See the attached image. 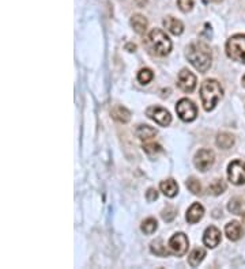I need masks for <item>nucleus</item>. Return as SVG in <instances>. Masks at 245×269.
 Returning a JSON list of instances; mask_svg holds the SVG:
<instances>
[{
	"instance_id": "nucleus-1",
	"label": "nucleus",
	"mask_w": 245,
	"mask_h": 269,
	"mask_svg": "<svg viewBox=\"0 0 245 269\" xmlns=\"http://www.w3.org/2000/svg\"><path fill=\"white\" fill-rule=\"evenodd\" d=\"M187 59L199 72H206L211 67L213 53L206 42L196 41L187 48Z\"/></svg>"
},
{
	"instance_id": "nucleus-2",
	"label": "nucleus",
	"mask_w": 245,
	"mask_h": 269,
	"mask_svg": "<svg viewBox=\"0 0 245 269\" xmlns=\"http://www.w3.org/2000/svg\"><path fill=\"white\" fill-rule=\"evenodd\" d=\"M224 97V88L221 83L215 79H207L202 83L200 87V99L206 112H211L218 105L219 99Z\"/></svg>"
},
{
	"instance_id": "nucleus-3",
	"label": "nucleus",
	"mask_w": 245,
	"mask_h": 269,
	"mask_svg": "<svg viewBox=\"0 0 245 269\" xmlns=\"http://www.w3.org/2000/svg\"><path fill=\"white\" fill-rule=\"evenodd\" d=\"M149 44L157 56H166L172 51V41L161 29H153L149 33Z\"/></svg>"
},
{
	"instance_id": "nucleus-4",
	"label": "nucleus",
	"mask_w": 245,
	"mask_h": 269,
	"mask_svg": "<svg viewBox=\"0 0 245 269\" xmlns=\"http://www.w3.org/2000/svg\"><path fill=\"white\" fill-rule=\"evenodd\" d=\"M226 55L235 62L245 63V34H236L226 42Z\"/></svg>"
},
{
	"instance_id": "nucleus-5",
	"label": "nucleus",
	"mask_w": 245,
	"mask_h": 269,
	"mask_svg": "<svg viewBox=\"0 0 245 269\" xmlns=\"http://www.w3.org/2000/svg\"><path fill=\"white\" fill-rule=\"evenodd\" d=\"M176 112H177L178 117L185 121V123H191L196 119L198 116V108L193 104L191 99L183 98L180 99L176 105Z\"/></svg>"
},
{
	"instance_id": "nucleus-6",
	"label": "nucleus",
	"mask_w": 245,
	"mask_h": 269,
	"mask_svg": "<svg viewBox=\"0 0 245 269\" xmlns=\"http://www.w3.org/2000/svg\"><path fill=\"white\" fill-rule=\"evenodd\" d=\"M228 178L235 185L245 184V162L236 159L228 166Z\"/></svg>"
},
{
	"instance_id": "nucleus-7",
	"label": "nucleus",
	"mask_w": 245,
	"mask_h": 269,
	"mask_svg": "<svg viewBox=\"0 0 245 269\" xmlns=\"http://www.w3.org/2000/svg\"><path fill=\"white\" fill-rule=\"evenodd\" d=\"M215 162V154L213 150H209V148H202L196 152L195 155V159H193V163L196 166V169H199L200 171H207L214 165Z\"/></svg>"
},
{
	"instance_id": "nucleus-8",
	"label": "nucleus",
	"mask_w": 245,
	"mask_h": 269,
	"mask_svg": "<svg viewBox=\"0 0 245 269\" xmlns=\"http://www.w3.org/2000/svg\"><path fill=\"white\" fill-rule=\"evenodd\" d=\"M146 114L153 120L156 121L157 124L161 125V127H167V125L172 123V116L167 112L166 109L161 108V106H150L146 110Z\"/></svg>"
},
{
	"instance_id": "nucleus-9",
	"label": "nucleus",
	"mask_w": 245,
	"mask_h": 269,
	"mask_svg": "<svg viewBox=\"0 0 245 269\" xmlns=\"http://www.w3.org/2000/svg\"><path fill=\"white\" fill-rule=\"evenodd\" d=\"M167 245H169V249L172 250L173 254H176V256H184V254L187 253L189 241H188V237L185 234L177 233L169 239Z\"/></svg>"
},
{
	"instance_id": "nucleus-10",
	"label": "nucleus",
	"mask_w": 245,
	"mask_h": 269,
	"mask_svg": "<svg viewBox=\"0 0 245 269\" xmlns=\"http://www.w3.org/2000/svg\"><path fill=\"white\" fill-rule=\"evenodd\" d=\"M177 86L183 90L184 93H192L196 87V76L189 69L184 68L178 73Z\"/></svg>"
},
{
	"instance_id": "nucleus-11",
	"label": "nucleus",
	"mask_w": 245,
	"mask_h": 269,
	"mask_svg": "<svg viewBox=\"0 0 245 269\" xmlns=\"http://www.w3.org/2000/svg\"><path fill=\"white\" fill-rule=\"evenodd\" d=\"M221 242V231L215 226H210L206 228L203 234V243L210 249L217 248Z\"/></svg>"
},
{
	"instance_id": "nucleus-12",
	"label": "nucleus",
	"mask_w": 245,
	"mask_h": 269,
	"mask_svg": "<svg viewBox=\"0 0 245 269\" xmlns=\"http://www.w3.org/2000/svg\"><path fill=\"white\" fill-rule=\"evenodd\" d=\"M204 215V208L200 202H193L191 207L188 208L187 215H185V219H187L188 223L191 224H195L202 220V217Z\"/></svg>"
},
{
	"instance_id": "nucleus-13",
	"label": "nucleus",
	"mask_w": 245,
	"mask_h": 269,
	"mask_svg": "<svg viewBox=\"0 0 245 269\" xmlns=\"http://www.w3.org/2000/svg\"><path fill=\"white\" fill-rule=\"evenodd\" d=\"M162 23H163V27H165L167 31H170L172 34H174V36H180L184 31L183 22L178 21L177 18L166 16V18L162 21Z\"/></svg>"
},
{
	"instance_id": "nucleus-14",
	"label": "nucleus",
	"mask_w": 245,
	"mask_h": 269,
	"mask_svg": "<svg viewBox=\"0 0 245 269\" xmlns=\"http://www.w3.org/2000/svg\"><path fill=\"white\" fill-rule=\"evenodd\" d=\"M225 234L230 241H239L241 238V235H243V228H241L240 222L233 220V222L228 223L225 226Z\"/></svg>"
},
{
	"instance_id": "nucleus-15",
	"label": "nucleus",
	"mask_w": 245,
	"mask_h": 269,
	"mask_svg": "<svg viewBox=\"0 0 245 269\" xmlns=\"http://www.w3.org/2000/svg\"><path fill=\"white\" fill-rule=\"evenodd\" d=\"M160 189L166 197H174L178 193V185L174 180H165L160 184Z\"/></svg>"
},
{
	"instance_id": "nucleus-16",
	"label": "nucleus",
	"mask_w": 245,
	"mask_h": 269,
	"mask_svg": "<svg viewBox=\"0 0 245 269\" xmlns=\"http://www.w3.org/2000/svg\"><path fill=\"white\" fill-rule=\"evenodd\" d=\"M112 117L115 120H117L119 123H128L131 120V112L124 106H121V105H117L115 108L112 109Z\"/></svg>"
},
{
	"instance_id": "nucleus-17",
	"label": "nucleus",
	"mask_w": 245,
	"mask_h": 269,
	"mask_svg": "<svg viewBox=\"0 0 245 269\" xmlns=\"http://www.w3.org/2000/svg\"><path fill=\"white\" fill-rule=\"evenodd\" d=\"M204 257H206V250L202 248H196L193 249L192 252H191V254L188 256V264L191 265L192 268H196V267H199V265L202 264V261L204 260Z\"/></svg>"
},
{
	"instance_id": "nucleus-18",
	"label": "nucleus",
	"mask_w": 245,
	"mask_h": 269,
	"mask_svg": "<svg viewBox=\"0 0 245 269\" xmlns=\"http://www.w3.org/2000/svg\"><path fill=\"white\" fill-rule=\"evenodd\" d=\"M147 25H149V22L143 15L141 14H136L131 18V26L134 27V30L138 33V34H143L145 31L147 30Z\"/></svg>"
},
{
	"instance_id": "nucleus-19",
	"label": "nucleus",
	"mask_w": 245,
	"mask_h": 269,
	"mask_svg": "<svg viewBox=\"0 0 245 269\" xmlns=\"http://www.w3.org/2000/svg\"><path fill=\"white\" fill-rule=\"evenodd\" d=\"M135 134L141 140H152L154 136L157 134V130L153 128V127H149V125H139L135 131Z\"/></svg>"
},
{
	"instance_id": "nucleus-20",
	"label": "nucleus",
	"mask_w": 245,
	"mask_h": 269,
	"mask_svg": "<svg viewBox=\"0 0 245 269\" xmlns=\"http://www.w3.org/2000/svg\"><path fill=\"white\" fill-rule=\"evenodd\" d=\"M235 144V137L230 134H219L217 137V145L222 150H229Z\"/></svg>"
},
{
	"instance_id": "nucleus-21",
	"label": "nucleus",
	"mask_w": 245,
	"mask_h": 269,
	"mask_svg": "<svg viewBox=\"0 0 245 269\" xmlns=\"http://www.w3.org/2000/svg\"><path fill=\"white\" fill-rule=\"evenodd\" d=\"M150 250H152V253H154L156 256H160V257H166V256H169V252H167L166 248L163 246L161 239H157V241L152 242Z\"/></svg>"
},
{
	"instance_id": "nucleus-22",
	"label": "nucleus",
	"mask_w": 245,
	"mask_h": 269,
	"mask_svg": "<svg viewBox=\"0 0 245 269\" xmlns=\"http://www.w3.org/2000/svg\"><path fill=\"white\" fill-rule=\"evenodd\" d=\"M225 191H226V184H225V181L222 180V178L215 180V181L209 187V193L214 195V196H219V195H222Z\"/></svg>"
},
{
	"instance_id": "nucleus-23",
	"label": "nucleus",
	"mask_w": 245,
	"mask_h": 269,
	"mask_svg": "<svg viewBox=\"0 0 245 269\" xmlns=\"http://www.w3.org/2000/svg\"><path fill=\"white\" fill-rule=\"evenodd\" d=\"M158 228V223L154 217H149L146 219L145 222L142 223V231L147 235H150V234L156 233V230Z\"/></svg>"
},
{
	"instance_id": "nucleus-24",
	"label": "nucleus",
	"mask_w": 245,
	"mask_h": 269,
	"mask_svg": "<svg viewBox=\"0 0 245 269\" xmlns=\"http://www.w3.org/2000/svg\"><path fill=\"white\" fill-rule=\"evenodd\" d=\"M153 78H154V72L150 68H142L139 73H138V80L142 84H149L153 80Z\"/></svg>"
},
{
	"instance_id": "nucleus-25",
	"label": "nucleus",
	"mask_w": 245,
	"mask_h": 269,
	"mask_svg": "<svg viewBox=\"0 0 245 269\" xmlns=\"http://www.w3.org/2000/svg\"><path fill=\"white\" fill-rule=\"evenodd\" d=\"M228 209H229L232 213H236V215H243V202L240 199H232L230 202L228 204Z\"/></svg>"
},
{
	"instance_id": "nucleus-26",
	"label": "nucleus",
	"mask_w": 245,
	"mask_h": 269,
	"mask_svg": "<svg viewBox=\"0 0 245 269\" xmlns=\"http://www.w3.org/2000/svg\"><path fill=\"white\" fill-rule=\"evenodd\" d=\"M187 188L189 189V192H192L193 195H200V192H202L200 182H199L196 178H193V177L187 181Z\"/></svg>"
},
{
	"instance_id": "nucleus-27",
	"label": "nucleus",
	"mask_w": 245,
	"mask_h": 269,
	"mask_svg": "<svg viewBox=\"0 0 245 269\" xmlns=\"http://www.w3.org/2000/svg\"><path fill=\"white\" fill-rule=\"evenodd\" d=\"M143 151L149 155H154V154L162 152V147L157 143H146V144H143Z\"/></svg>"
},
{
	"instance_id": "nucleus-28",
	"label": "nucleus",
	"mask_w": 245,
	"mask_h": 269,
	"mask_svg": "<svg viewBox=\"0 0 245 269\" xmlns=\"http://www.w3.org/2000/svg\"><path fill=\"white\" fill-rule=\"evenodd\" d=\"M177 4L183 12H189L193 8V0H177Z\"/></svg>"
},
{
	"instance_id": "nucleus-29",
	"label": "nucleus",
	"mask_w": 245,
	"mask_h": 269,
	"mask_svg": "<svg viewBox=\"0 0 245 269\" xmlns=\"http://www.w3.org/2000/svg\"><path fill=\"white\" fill-rule=\"evenodd\" d=\"M176 216V213L173 211L172 208H166L163 213H162V217H163V220H166V222H172L173 219Z\"/></svg>"
},
{
	"instance_id": "nucleus-30",
	"label": "nucleus",
	"mask_w": 245,
	"mask_h": 269,
	"mask_svg": "<svg viewBox=\"0 0 245 269\" xmlns=\"http://www.w3.org/2000/svg\"><path fill=\"white\" fill-rule=\"evenodd\" d=\"M146 199H147V202H156L157 199H158V192H157L154 188H150L146 193Z\"/></svg>"
},
{
	"instance_id": "nucleus-31",
	"label": "nucleus",
	"mask_w": 245,
	"mask_h": 269,
	"mask_svg": "<svg viewBox=\"0 0 245 269\" xmlns=\"http://www.w3.org/2000/svg\"><path fill=\"white\" fill-rule=\"evenodd\" d=\"M135 3L139 5V7H145L147 3V0H135Z\"/></svg>"
},
{
	"instance_id": "nucleus-32",
	"label": "nucleus",
	"mask_w": 245,
	"mask_h": 269,
	"mask_svg": "<svg viewBox=\"0 0 245 269\" xmlns=\"http://www.w3.org/2000/svg\"><path fill=\"white\" fill-rule=\"evenodd\" d=\"M127 49H128L130 52H135L136 45H132V44H128V45H127Z\"/></svg>"
},
{
	"instance_id": "nucleus-33",
	"label": "nucleus",
	"mask_w": 245,
	"mask_h": 269,
	"mask_svg": "<svg viewBox=\"0 0 245 269\" xmlns=\"http://www.w3.org/2000/svg\"><path fill=\"white\" fill-rule=\"evenodd\" d=\"M243 86L245 87V75H244V78H243Z\"/></svg>"
},
{
	"instance_id": "nucleus-34",
	"label": "nucleus",
	"mask_w": 245,
	"mask_h": 269,
	"mask_svg": "<svg viewBox=\"0 0 245 269\" xmlns=\"http://www.w3.org/2000/svg\"><path fill=\"white\" fill-rule=\"evenodd\" d=\"M213 1H221V0H213Z\"/></svg>"
}]
</instances>
